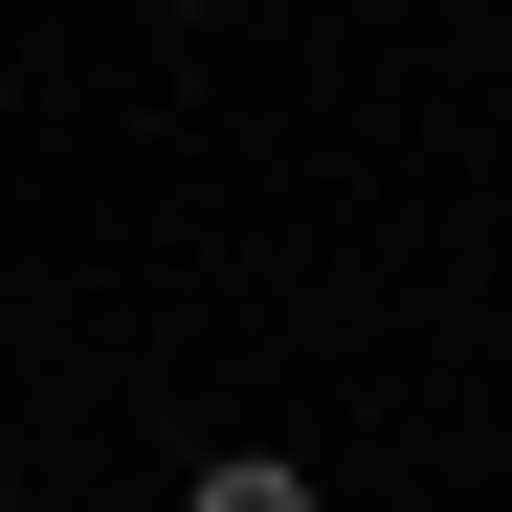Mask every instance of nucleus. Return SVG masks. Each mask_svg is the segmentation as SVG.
I'll return each instance as SVG.
<instances>
[{
    "label": "nucleus",
    "instance_id": "nucleus-1",
    "mask_svg": "<svg viewBox=\"0 0 512 512\" xmlns=\"http://www.w3.org/2000/svg\"><path fill=\"white\" fill-rule=\"evenodd\" d=\"M179 512H312V468H290V446H223V468H201Z\"/></svg>",
    "mask_w": 512,
    "mask_h": 512
},
{
    "label": "nucleus",
    "instance_id": "nucleus-2",
    "mask_svg": "<svg viewBox=\"0 0 512 512\" xmlns=\"http://www.w3.org/2000/svg\"><path fill=\"white\" fill-rule=\"evenodd\" d=\"M156 23H223V0H156Z\"/></svg>",
    "mask_w": 512,
    "mask_h": 512
},
{
    "label": "nucleus",
    "instance_id": "nucleus-3",
    "mask_svg": "<svg viewBox=\"0 0 512 512\" xmlns=\"http://www.w3.org/2000/svg\"><path fill=\"white\" fill-rule=\"evenodd\" d=\"M0 512H23V468H0Z\"/></svg>",
    "mask_w": 512,
    "mask_h": 512
}]
</instances>
